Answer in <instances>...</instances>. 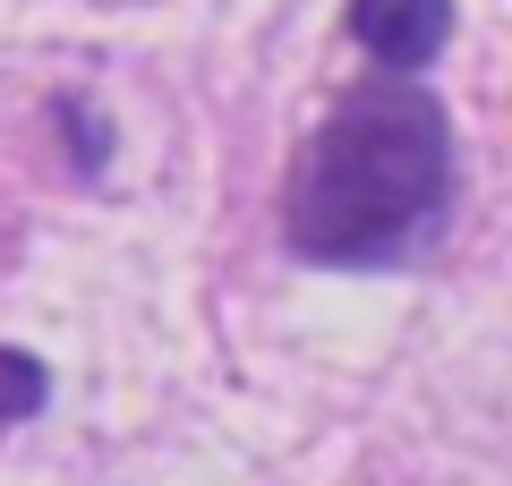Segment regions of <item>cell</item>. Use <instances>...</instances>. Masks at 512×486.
Listing matches in <instances>:
<instances>
[{
	"instance_id": "obj_1",
	"label": "cell",
	"mask_w": 512,
	"mask_h": 486,
	"mask_svg": "<svg viewBox=\"0 0 512 486\" xmlns=\"http://www.w3.org/2000/svg\"><path fill=\"white\" fill-rule=\"evenodd\" d=\"M461 197L453 111L419 77H367L299 137L282 171V248L316 273H402Z\"/></svg>"
},
{
	"instance_id": "obj_3",
	"label": "cell",
	"mask_w": 512,
	"mask_h": 486,
	"mask_svg": "<svg viewBox=\"0 0 512 486\" xmlns=\"http://www.w3.org/2000/svg\"><path fill=\"white\" fill-rule=\"evenodd\" d=\"M43 401H52V367H43L35 350L0 342V427H18V418H35Z\"/></svg>"
},
{
	"instance_id": "obj_2",
	"label": "cell",
	"mask_w": 512,
	"mask_h": 486,
	"mask_svg": "<svg viewBox=\"0 0 512 486\" xmlns=\"http://www.w3.org/2000/svg\"><path fill=\"white\" fill-rule=\"evenodd\" d=\"M342 26L384 77H419L453 43V0H350Z\"/></svg>"
}]
</instances>
